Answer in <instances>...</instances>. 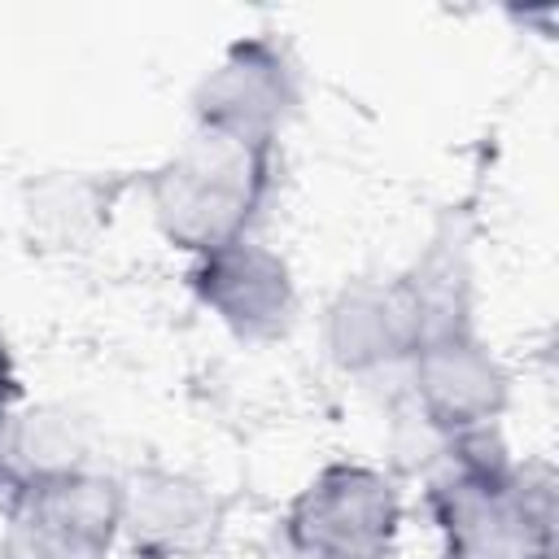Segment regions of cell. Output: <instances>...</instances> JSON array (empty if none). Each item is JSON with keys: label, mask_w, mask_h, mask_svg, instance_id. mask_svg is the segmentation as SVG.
<instances>
[{"label": "cell", "mask_w": 559, "mask_h": 559, "mask_svg": "<svg viewBox=\"0 0 559 559\" xmlns=\"http://www.w3.org/2000/svg\"><path fill=\"white\" fill-rule=\"evenodd\" d=\"M87 463V428L66 406H17L0 428V476L4 485H31L66 476Z\"/></svg>", "instance_id": "cell-11"}, {"label": "cell", "mask_w": 559, "mask_h": 559, "mask_svg": "<svg viewBox=\"0 0 559 559\" xmlns=\"http://www.w3.org/2000/svg\"><path fill=\"white\" fill-rule=\"evenodd\" d=\"M109 205H114V192L100 179L57 175V179H44L35 188L31 218L39 223V231H52L61 245H79L100 223H109Z\"/></svg>", "instance_id": "cell-12"}, {"label": "cell", "mask_w": 559, "mask_h": 559, "mask_svg": "<svg viewBox=\"0 0 559 559\" xmlns=\"http://www.w3.org/2000/svg\"><path fill=\"white\" fill-rule=\"evenodd\" d=\"M275 188V148L205 127L144 175V197L162 240L188 258L253 236Z\"/></svg>", "instance_id": "cell-1"}, {"label": "cell", "mask_w": 559, "mask_h": 559, "mask_svg": "<svg viewBox=\"0 0 559 559\" xmlns=\"http://www.w3.org/2000/svg\"><path fill=\"white\" fill-rule=\"evenodd\" d=\"M402 515L393 472L362 459H332L284 507L280 542L314 559H393Z\"/></svg>", "instance_id": "cell-3"}, {"label": "cell", "mask_w": 559, "mask_h": 559, "mask_svg": "<svg viewBox=\"0 0 559 559\" xmlns=\"http://www.w3.org/2000/svg\"><path fill=\"white\" fill-rule=\"evenodd\" d=\"M323 349L345 376L406 371L419 349V323L397 275H354L323 306Z\"/></svg>", "instance_id": "cell-8"}, {"label": "cell", "mask_w": 559, "mask_h": 559, "mask_svg": "<svg viewBox=\"0 0 559 559\" xmlns=\"http://www.w3.org/2000/svg\"><path fill=\"white\" fill-rule=\"evenodd\" d=\"M118 480V546L131 559H197L218 542L227 507L201 476L144 463Z\"/></svg>", "instance_id": "cell-6"}, {"label": "cell", "mask_w": 559, "mask_h": 559, "mask_svg": "<svg viewBox=\"0 0 559 559\" xmlns=\"http://www.w3.org/2000/svg\"><path fill=\"white\" fill-rule=\"evenodd\" d=\"M428 511L441 559H555V472L520 459L507 476L437 467Z\"/></svg>", "instance_id": "cell-2"}, {"label": "cell", "mask_w": 559, "mask_h": 559, "mask_svg": "<svg viewBox=\"0 0 559 559\" xmlns=\"http://www.w3.org/2000/svg\"><path fill=\"white\" fill-rule=\"evenodd\" d=\"M301 109V70L284 39L271 31L240 35L223 48V57L201 74L192 87V127L271 144L280 148V135Z\"/></svg>", "instance_id": "cell-4"}, {"label": "cell", "mask_w": 559, "mask_h": 559, "mask_svg": "<svg viewBox=\"0 0 559 559\" xmlns=\"http://www.w3.org/2000/svg\"><path fill=\"white\" fill-rule=\"evenodd\" d=\"M406 397L419 415L445 437L498 424L511 406V371L489 349V341L472 332H450L424 341L406 362Z\"/></svg>", "instance_id": "cell-7"}, {"label": "cell", "mask_w": 559, "mask_h": 559, "mask_svg": "<svg viewBox=\"0 0 559 559\" xmlns=\"http://www.w3.org/2000/svg\"><path fill=\"white\" fill-rule=\"evenodd\" d=\"M118 520H122V480L96 467H79L66 476L9 489V533L35 546L114 555Z\"/></svg>", "instance_id": "cell-9"}, {"label": "cell", "mask_w": 559, "mask_h": 559, "mask_svg": "<svg viewBox=\"0 0 559 559\" xmlns=\"http://www.w3.org/2000/svg\"><path fill=\"white\" fill-rule=\"evenodd\" d=\"M17 406H22V376H17V358H13V349H9V336H4V328H0V428H4V419H9Z\"/></svg>", "instance_id": "cell-13"}, {"label": "cell", "mask_w": 559, "mask_h": 559, "mask_svg": "<svg viewBox=\"0 0 559 559\" xmlns=\"http://www.w3.org/2000/svg\"><path fill=\"white\" fill-rule=\"evenodd\" d=\"M406 301L419 323V345L450 332L476 328V253H472V223L463 210H445L424 240V249L411 258L406 271H397Z\"/></svg>", "instance_id": "cell-10"}, {"label": "cell", "mask_w": 559, "mask_h": 559, "mask_svg": "<svg viewBox=\"0 0 559 559\" xmlns=\"http://www.w3.org/2000/svg\"><path fill=\"white\" fill-rule=\"evenodd\" d=\"M188 293L240 345H280L301 314L288 258L258 236H240L188 262Z\"/></svg>", "instance_id": "cell-5"}, {"label": "cell", "mask_w": 559, "mask_h": 559, "mask_svg": "<svg viewBox=\"0 0 559 559\" xmlns=\"http://www.w3.org/2000/svg\"><path fill=\"white\" fill-rule=\"evenodd\" d=\"M271 559H314V555H306V550H293V546H288V542H280V546H275V555H271Z\"/></svg>", "instance_id": "cell-14"}]
</instances>
